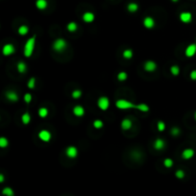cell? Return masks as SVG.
Returning a JSON list of instances; mask_svg holds the SVG:
<instances>
[{
    "instance_id": "24",
    "label": "cell",
    "mask_w": 196,
    "mask_h": 196,
    "mask_svg": "<svg viewBox=\"0 0 196 196\" xmlns=\"http://www.w3.org/2000/svg\"><path fill=\"white\" fill-rule=\"evenodd\" d=\"M48 114H49V111L46 107H41L38 109V115L40 118H46L48 116Z\"/></svg>"
},
{
    "instance_id": "30",
    "label": "cell",
    "mask_w": 196,
    "mask_h": 196,
    "mask_svg": "<svg viewBox=\"0 0 196 196\" xmlns=\"http://www.w3.org/2000/svg\"><path fill=\"white\" fill-rule=\"evenodd\" d=\"M93 125H94L95 128L101 129L102 128V126H103V123H102L101 120H95L94 123H93Z\"/></svg>"
},
{
    "instance_id": "29",
    "label": "cell",
    "mask_w": 196,
    "mask_h": 196,
    "mask_svg": "<svg viewBox=\"0 0 196 196\" xmlns=\"http://www.w3.org/2000/svg\"><path fill=\"white\" fill-rule=\"evenodd\" d=\"M8 145H9L8 139H6L5 137H1V138H0V147L4 148V147H7Z\"/></svg>"
},
{
    "instance_id": "17",
    "label": "cell",
    "mask_w": 196,
    "mask_h": 196,
    "mask_svg": "<svg viewBox=\"0 0 196 196\" xmlns=\"http://www.w3.org/2000/svg\"><path fill=\"white\" fill-rule=\"evenodd\" d=\"M121 126H122L123 130H129L132 127V122L129 119H123L121 123Z\"/></svg>"
},
{
    "instance_id": "21",
    "label": "cell",
    "mask_w": 196,
    "mask_h": 196,
    "mask_svg": "<svg viewBox=\"0 0 196 196\" xmlns=\"http://www.w3.org/2000/svg\"><path fill=\"white\" fill-rule=\"evenodd\" d=\"M139 9V6L138 4H136V3H129L128 5H127V11L130 12H136L138 11Z\"/></svg>"
},
{
    "instance_id": "40",
    "label": "cell",
    "mask_w": 196,
    "mask_h": 196,
    "mask_svg": "<svg viewBox=\"0 0 196 196\" xmlns=\"http://www.w3.org/2000/svg\"><path fill=\"white\" fill-rule=\"evenodd\" d=\"M3 182H4V175L1 173L0 174V183H3Z\"/></svg>"
},
{
    "instance_id": "33",
    "label": "cell",
    "mask_w": 196,
    "mask_h": 196,
    "mask_svg": "<svg viewBox=\"0 0 196 196\" xmlns=\"http://www.w3.org/2000/svg\"><path fill=\"white\" fill-rule=\"evenodd\" d=\"M157 128L159 131H164V129H166V124H164V122H162V121H159V122L157 123Z\"/></svg>"
},
{
    "instance_id": "8",
    "label": "cell",
    "mask_w": 196,
    "mask_h": 196,
    "mask_svg": "<svg viewBox=\"0 0 196 196\" xmlns=\"http://www.w3.org/2000/svg\"><path fill=\"white\" fill-rule=\"evenodd\" d=\"M38 137H39V139L41 140V141H43V142H49L50 140H51V138H52V135H51V133H50L48 130H41V131H39V133H38Z\"/></svg>"
},
{
    "instance_id": "41",
    "label": "cell",
    "mask_w": 196,
    "mask_h": 196,
    "mask_svg": "<svg viewBox=\"0 0 196 196\" xmlns=\"http://www.w3.org/2000/svg\"><path fill=\"white\" fill-rule=\"evenodd\" d=\"M194 119L196 120V112H195V113H194Z\"/></svg>"
},
{
    "instance_id": "12",
    "label": "cell",
    "mask_w": 196,
    "mask_h": 196,
    "mask_svg": "<svg viewBox=\"0 0 196 196\" xmlns=\"http://www.w3.org/2000/svg\"><path fill=\"white\" fill-rule=\"evenodd\" d=\"M194 153L195 152L192 148H186L185 150L182 152V157L183 159L185 160H189L194 156Z\"/></svg>"
},
{
    "instance_id": "23",
    "label": "cell",
    "mask_w": 196,
    "mask_h": 196,
    "mask_svg": "<svg viewBox=\"0 0 196 196\" xmlns=\"http://www.w3.org/2000/svg\"><path fill=\"white\" fill-rule=\"evenodd\" d=\"M123 57L125 58V60H130L133 57V51L131 49H126L124 50L123 53Z\"/></svg>"
},
{
    "instance_id": "36",
    "label": "cell",
    "mask_w": 196,
    "mask_h": 196,
    "mask_svg": "<svg viewBox=\"0 0 196 196\" xmlns=\"http://www.w3.org/2000/svg\"><path fill=\"white\" fill-rule=\"evenodd\" d=\"M175 176L177 177V178H179V179H183L185 177V172H184V170H182V169H178L177 171L175 172Z\"/></svg>"
},
{
    "instance_id": "37",
    "label": "cell",
    "mask_w": 196,
    "mask_h": 196,
    "mask_svg": "<svg viewBox=\"0 0 196 196\" xmlns=\"http://www.w3.org/2000/svg\"><path fill=\"white\" fill-rule=\"evenodd\" d=\"M23 98H24V101H25V102H26V103H30V102L32 101V99H33L32 95H31L30 93H27V94H25Z\"/></svg>"
},
{
    "instance_id": "31",
    "label": "cell",
    "mask_w": 196,
    "mask_h": 196,
    "mask_svg": "<svg viewBox=\"0 0 196 196\" xmlns=\"http://www.w3.org/2000/svg\"><path fill=\"white\" fill-rule=\"evenodd\" d=\"M127 79V74L125 72H120L118 74V79L120 80V82H124Z\"/></svg>"
},
{
    "instance_id": "28",
    "label": "cell",
    "mask_w": 196,
    "mask_h": 196,
    "mask_svg": "<svg viewBox=\"0 0 196 196\" xmlns=\"http://www.w3.org/2000/svg\"><path fill=\"white\" fill-rule=\"evenodd\" d=\"M77 25L75 22H70L67 25V30L69 31V32H75V31H77Z\"/></svg>"
},
{
    "instance_id": "1",
    "label": "cell",
    "mask_w": 196,
    "mask_h": 196,
    "mask_svg": "<svg viewBox=\"0 0 196 196\" xmlns=\"http://www.w3.org/2000/svg\"><path fill=\"white\" fill-rule=\"evenodd\" d=\"M35 45H36V36H32L31 38H29L26 41L24 45V50H23V53H24V56L26 58H30L31 56L33 55L34 53V50H35Z\"/></svg>"
},
{
    "instance_id": "27",
    "label": "cell",
    "mask_w": 196,
    "mask_h": 196,
    "mask_svg": "<svg viewBox=\"0 0 196 196\" xmlns=\"http://www.w3.org/2000/svg\"><path fill=\"white\" fill-rule=\"evenodd\" d=\"M170 72H171L173 76H178L180 74V68L178 65H172V66L170 67Z\"/></svg>"
},
{
    "instance_id": "7",
    "label": "cell",
    "mask_w": 196,
    "mask_h": 196,
    "mask_svg": "<svg viewBox=\"0 0 196 196\" xmlns=\"http://www.w3.org/2000/svg\"><path fill=\"white\" fill-rule=\"evenodd\" d=\"M15 52V48L12 44H6L4 45V47L2 49V53L4 56H11Z\"/></svg>"
},
{
    "instance_id": "9",
    "label": "cell",
    "mask_w": 196,
    "mask_h": 196,
    "mask_svg": "<svg viewBox=\"0 0 196 196\" xmlns=\"http://www.w3.org/2000/svg\"><path fill=\"white\" fill-rule=\"evenodd\" d=\"M196 54V44H191L186 47L185 55L186 58H192Z\"/></svg>"
},
{
    "instance_id": "26",
    "label": "cell",
    "mask_w": 196,
    "mask_h": 196,
    "mask_svg": "<svg viewBox=\"0 0 196 196\" xmlns=\"http://www.w3.org/2000/svg\"><path fill=\"white\" fill-rule=\"evenodd\" d=\"M2 193L4 194V195H6V196H14V191H12V188H9V186H7V188H3Z\"/></svg>"
},
{
    "instance_id": "25",
    "label": "cell",
    "mask_w": 196,
    "mask_h": 196,
    "mask_svg": "<svg viewBox=\"0 0 196 196\" xmlns=\"http://www.w3.org/2000/svg\"><path fill=\"white\" fill-rule=\"evenodd\" d=\"M21 121H22V123L24 124H28L30 122H31V116L30 114L26 112V113H24L22 116H21Z\"/></svg>"
},
{
    "instance_id": "2",
    "label": "cell",
    "mask_w": 196,
    "mask_h": 196,
    "mask_svg": "<svg viewBox=\"0 0 196 196\" xmlns=\"http://www.w3.org/2000/svg\"><path fill=\"white\" fill-rule=\"evenodd\" d=\"M116 106L119 109H129V108H135L136 104L126 99H118L116 101Z\"/></svg>"
},
{
    "instance_id": "39",
    "label": "cell",
    "mask_w": 196,
    "mask_h": 196,
    "mask_svg": "<svg viewBox=\"0 0 196 196\" xmlns=\"http://www.w3.org/2000/svg\"><path fill=\"white\" fill-rule=\"evenodd\" d=\"M189 77H191V79L192 80H196V70H193L191 72V75H189Z\"/></svg>"
},
{
    "instance_id": "38",
    "label": "cell",
    "mask_w": 196,
    "mask_h": 196,
    "mask_svg": "<svg viewBox=\"0 0 196 196\" xmlns=\"http://www.w3.org/2000/svg\"><path fill=\"white\" fill-rule=\"evenodd\" d=\"M170 132H171L172 136H179L180 132H181V131H180L179 127H172L171 130H170Z\"/></svg>"
},
{
    "instance_id": "10",
    "label": "cell",
    "mask_w": 196,
    "mask_h": 196,
    "mask_svg": "<svg viewBox=\"0 0 196 196\" xmlns=\"http://www.w3.org/2000/svg\"><path fill=\"white\" fill-rule=\"evenodd\" d=\"M144 26L147 28V29H152L155 26V20L154 18H152L151 16H147L144 18Z\"/></svg>"
},
{
    "instance_id": "16",
    "label": "cell",
    "mask_w": 196,
    "mask_h": 196,
    "mask_svg": "<svg viewBox=\"0 0 196 196\" xmlns=\"http://www.w3.org/2000/svg\"><path fill=\"white\" fill-rule=\"evenodd\" d=\"M73 114L77 117H82L84 115V108L80 105H76L73 108Z\"/></svg>"
},
{
    "instance_id": "34",
    "label": "cell",
    "mask_w": 196,
    "mask_h": 196,
    "mask_svg": "<svg viewBox=\"0 0 196 196\" xmlns=\"http://www.w3.org/2000/svg\"><path fill=\"white\" fill-rule=\"evenodd\" d=\"M164 166L166 167H171L173 166V161L169 158H167L166 160L164 161Z\"/></svg>"
},
{
    "instance_id": "11",
    "label": "cell",
    "mask_w": 196,
    "mask_h": 196,
    "mask_svg": "<svg viewBox=\"0 0 196 196\" xmlns=\"http://www.w3.org/2000/svg\"><path fill=\"white\" fill-rule=\"evenodd\" d=\"M144 69L145 71H147V72H153L157 69V64L155 63L154 61L152 60H148L145 63L144 65Z\"/></svg>"
},
{
    "instance_id": "35",
    "label": "cell",
    "mask_w": 196,
    "mask_h": 196,
    "mask_svg": "<svg viewBox=\"0 0 196 196\" xmlns=\"http://www.w3.org/2000/svg\"><path fill=\"white\" fill-rule=\"evenodd\" d=\"M82 91L80 90H75V91H73L72 93V97L73 99H79L80 97H82Z\"/></svg>"
},
{
    "instance_id": "4",
    "label": "cell",
    "mask_w": 196,
    "mask_h": 196,
    "mask_svg": "<svg viewBox=\"0 0 196 196\" xmlns=\"http://www.w3.org/2000/svg\"><path fill=\"white\" fill-rule=\"evenodd\" d=\"M110 105V101H109V99L107 97H105V96H102L99 99H98V106L99 109H101L102 111H105L108 109V107H109Z\"/></svg>"
},
{
    "instance_id": "18",
    "label": "cell",
    "mask_w": 196,
    "mask_h": 196,
    "mask_svg": "<svg viewBox=\"0 0 196 196\" xmlns=\"http://www.w3.org/2000/svg\"><path fill=\"white\" fill-rule=\"evenodd\" d=\"M36 6L38 10H44V9L47 8L48 6V2L46 0H36Z\"/></svg>"
},
{
    "instance_id": "42",
    "label": "cell",
    "mask_w": 196,
    "mask_h": 196,
    "mask_svg": "<svg viewBox=\"0 0 196 196\" xmlns=\"http://www.w3.org/2000/svg\"><path fill=\"white\" fill-rule=\"evenodd\" d=\"M171 1H173V2H177L178 0H171Z\"/></svg>"
},
{
    "instance_id": "6",
    "label": "cell",
    "mask_w": 196,
    "mask_h": 196,
    "mask_svg": "<svg viewBox=\"0 0 196 196\" xmlns=\"http://www.w3.org/2000/svg\"><path fill=\"white\" fill-rule=\"evenodd\" d=\"M180 20H181L183 23H189V22H191V20H192V14H191V12H181V14H180Z\"/></svg>"
},
{
    "instance_id": "3",
    "label": "cell",
    "mask_w": 196,
    "mask_h": 196,
    "mask_svg": "<svg viewBox=\"0 0 196 196\" xmlns=\"http://www.w3.org/2000/svg\"><path fill=\"white\" fill-rule=\"evenodd\" d=\"M66 47H67V42L62 38H58L57 40H55L54 43H53V49H54L56 52L64 51Z\"/></svg>"
},
{
    "instance_id": "32",
    "label": "cell",
    "mask_w": 196,
    "mask_h": 196,
    "mask_svg": "<svg viewBox=\"0 0 196 196\" xmlns=\"http://www.w3.org/2000/svg\"><path fill=\"white\" fill-rule=\"evenodd\" d=\"M36 86V79L35 77H31L28 82V88L29 89H34Z\"/></svg>"
},
{
    "instance_id": "5",
    "label": "cell",
    "mask_w": 196,
    "mask_h": 196,
    "mask_svg": "<svg viewBox=\"0 0 196 196\" xmlns=\"http://www.w3.org/2000/svg\"><path fill=\"white\" fill-rule=\"evenodd\" d=\"M65 153H66L67 157L71 158V159H75L77 156V147H73V145H71V147H68L66 148V150H65Z\"/></svg>"
},
{
    "instance_id": "15",
    "label": "cell",
    "mask_w": 196,
    "mask_h": 196,
    "mask_svg": "<svg viewBox=\"0 0 196 196\" xmlns=\"http://www.w3.org/2000/svg\"><path fill=\"white\" fill-rule=\"evenodd\" d=\"M6 98L11 101H17L19 97H18L17 93H15L14 91H8L6 92Z\"/></svg>"
},
{
    "instance_id": "20",
    "label": "cell",
    "mask_w": 196,
    "mask_h": 196,
    "mask_svg": "<svg viewBox=\"0 0 196 196\" xmlns=\"http://www.w3.org/2000/svg\"><path fill=\"white\" fill-rule=\"evenodd\" d=\"M135 108L136 109H138V110H140V111H142V112H148L149 111V106L147 104H145V103H140V104H136V106H135Z\"/></svg>"
},
{
    "instance_id": "22",
    "label": "cell",
    "mask_w": 196,
    "mask_h": 196,
    "mask_svg": "<svg viewBox=\"0 0 196 196\" xmlns=\"http://www.w3.org/2000/svg\"><path fill=\"white\" fill-rule=\"evenodd\" d=\"M28 32H29V28L26 25H21V26L18 28V34L20 36H25L27 35Z\"/></svg>"
},
{
    "instance_id": "14",
    "label": "cell",
    "mask_w": 196,
    "mask_h": 196,
    "mask_svg": "<svg viewBox=\"0 0 196 196\" xmlns=\"http://www.w3.org/2000/svg\"><path fill=\"white\" fill-rule=\"evenodd\" d=\"M82 20L84 21V22H86V23H91V22H93V21L95 20V15H94L93 12H86L82 15Z\"/></svg>"
},
{
    "instance_id": "13",
    "label": "cell",
    "mask_w": 196,
    "mask_h": 196,
    "mask_svg": "<svg viewBox=\"0 0 196 196\" xmlns=\"http://www.w3.org/2000/svg\"><path fill=\"white\" fill-rule=\"evenodd\" d=\"M164 147H166V142H164L163 139L158 138L155 140V142H154L155 149H157V150H163Z\"/></svg>"
},
{
    "instance_id": "19",
    "label": "cell",
    "mask_w": 196,
    "mask_h": 196,
    "mask_svg": "<svg viewBox=\"0 0 196 196\" xmlns=\"http://www.w3.org/2000/svg\"><path fill=\"white\" fill-rule=\"evenodd\" d=\"M16 68H17V71L20 74H24L27 71V65L23 61H19V62H18L17 65H16Z\"/></svg>"
}]
</instances>
